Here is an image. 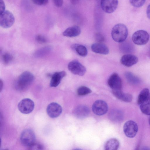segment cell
Wrapping results in <instances>:
<instances>
[{"mask_svg": "<svg viewBox=\"0 0 150 150\" xmlns=\"http://www.w3.org/2000/svg\"><path fill=\"white\" fill-rule=\"evenodd\" d=\"M71 3L73 5L77 4L79 1L80 0H70Z\"/></svg>", "mask_w": 150, "mask_h": 150, "instance_id": "cell-36", "label": "cell"}, {"mask_svg": "<svg viewBox=\"0 0 150 150\" xmlns=\"http://www.w3.org/2000/svg\"><path fill=\"white\" fill-rule=\"evenodd\" d=\"M146 14L147 17L150 19V4L147 6L146 10Z\"/></svg>", "mask_w": 150, "mask_h": 150, "instance_id": "cell-35", "label": "cell"}, {"mask_svg": "<svg viewBox=\"0 0 150 150\" xmlns=\"http://www.w3.org/2000/svg\"><path fill=\"white\" fill-rule=\"evenodd\" d=\"M34 103L31 99L26 98L21 100L18 103V108L21 113L27 114L31 112L34 108Z\"/></svg>", "mask_w": 150, "mask_h": 150, "instance_id": "cell-8", "label": "cell"}, {"mask_svg": "<svg viewBox=\"0 0 150 150\" xmlns=\"http://www.w3.org/2000/svg\"><path fill=\"white\" fill-rule=\"evenodd\" d=\"M142 149L143 150H150V149L148 148V147H147L146 146L143 147L142 148Z\"/></svg>", "mask_w": 150, "mask_h": 150, "instance_id": "cell-39", "label": "cell"}, {"mask_svg": "<svg viewBox=\"0 0 150 150\" xmlns=\"http://www.w3.org/2000/svg\"><path fill=\"white\" fill-rule=\"evenodd\" d=\"M89 113L88 108L83 105L77 106L74 110V116L79 119H83L87 117Z\"/></svg>", "mask_w": 150, "mask_h": 150, "instance_id": "cell-14", "label": "cell"}, {"mask_svg": "<svg viewBox=\"0 0 150 150\" xmlns=\"http://www.w3.org/2000/svg\"><path fill=\"white\" fill-rule=\"evenodd\" d=\"M5 4L3 0H0V14L3 13L5 11Z\"/></svg>", "mask_w": 150, "mask_h": 150, "instance_id": "cell-32", "label": "cell"}, {"mask_svg": "<svg viewBox=\"0 0 150 150\" xmlns=\"http://www.w3.org/2000/svg\"><path fill=\"white\" fill-rule=\"evenodd\" d=\"M35 39L38 43L41 44L45 43L47 41L45 38L40 35H37L35 37Z\"/></svg>", "mask_w": 150, "mask_h": 150, "instance_id": "cell-30", "label": "cell"}, {"mask_svg": "<svg viewBox=\"0 0 150 150\" xmlns=\"http://www.w3.org/2000/svg\"><path fill=\"white\" fill-rule=\"evenodd\" d=\"M62 108L58 103L52 102L50 104L47 108V112L48 115L52 118L58 117L61 114Z\"/></svg>", "mask_w": 150, "mask_h": 150, "instance_id": "cell-12", "label": "cell"}, {"mask_svg": "<svg viewBox=\"0 0 150 150\" xmlns=\"http://www.w3.org/2000/svg\"><path fill=\"white\" fill-rule=\"evenodd\" d=\"M49 0H43V5L46 4L48 2Z\"/></svg>", "mask_w": 150, "mask_h": 150, "instance_id": "cell-38", "label": "cell"}, {"mask_svg": "<svg viewBox=\"0 0 150 150\" xmlns=\"http://www.w3.org/2000/svg\"><path fill=\"white\" fill-rule=\"evenodd\" d=\"M66 75L64 71L57 72L54 73L51 76L50 86L52 87H56L60 83L62 79Z\"/></svg>", "mask_w": 150, "mask_h": 150, "instance_id": "cell-15", "label": "cell"}, {"mask_svg": "<svg viewBox=\"0 0 150 150\" xmlns=\"http://www.w3.org/2000/svg\"><path fill=\"white\" fill-rule=\"evenodd\" d=\"M149 125H150V117H149Z\"/></svg>", "mask_w": 150, "mask_h": 150, "instance_id": "cell-40", "label": "cell"}, {"mask_svg": "<svg viewBox=\"0 0 150 150\" xmlns=\"http://www.w3.org/2000/svg\"><path fill=\"white\" fill-rule=\"evenodd\" d=\"M35 133L31 129H26L22 132L20 136V141L24 146L29 147L35 143Z\"/></svg>", "mask_w": 150, "mask_h": 150, "instance_id": "cell-4", "label": "cell"}, {"mask_svg": "<svg viewBox=\"0 0 150 150\" xmlns=\"http://www.w3.org/2000/svg\"><path fill=\"white\" fill-rule=\"evenodd\" d=\"M113 95L118 99L125 102H130L132 99V96L130 94L125 93L122 90L112 91Z\"/></svg>", "mask_w": 150, "mask_h": 150, "instance_id": "cell-18", "label": "cell"}, {"mask_svg": "<svg viewBox=\"0 0 150 150\" xmlns=\"http://www.w3.org/2000/svg\"><path fill=\"white\" fill-rule=\"evenodd\" d=\"M150 99V93L149 90L147 88H143L139 94L137 99V103L140 105L145 101Z\"/></svg>", "mask_w": 150, "mask_h": 150, "instance_id": "cell-21", "label": "cell"}, {"mask_svg": "<svg viewBox=\"0 0 150 150\" xmlns=\"http://www.w3.org/2000/svg\"><path fill=\"white\" fill-rule=\"evenodd\" d=\"M119 146V141L116 139L112 138L106 142L104 149L106 150H116L118 149Z\"/></svg>", "mask_w": 150, "mask_h": 150, "instance_id": "cell-20", "label": "cell"}, {"mask_svg": "<svg viewBox=\"0 0 150 150\" xmlns=\"http://www.w3.org/2000/svg\"><path fill=\"white\" fill-rule=\"evenodd\" d=\"M146 0H129L131 5L135 7H140L144 4Z\"/></svg>", "mask_w": 150, "mask_h": 150, "instance_id": "cell-28", "label": "cell"}, {"mask_svg": "<svg viewBox=\"0 0 150 150\" xmlns=\"http://www.w3.org/2000/svg\"><path fill=\"white\" fill-rule=\"evenodd\" d=\"M91 92V90L85 86H81L77 89V93L78 95L84 96L88 94Z\"/></svg>", "mask_w": 150, "mask_h": 150, "instance_id": "cell-26", "label": "cell"}, {"mask_svg": "<svg viewBox=\"0 0 150 150\" xmlns=\"http://www.w3.org/2000/svg\"><path fill=\"white\" fill-rule=\"evenodd\" d=\"M118 0H101L102 9L106 13H110L114 12L117 8Z\"/></svg>", "mask_w": 150, "mask_h": 150, "instance_id": "cell-11", "label": "cell"}, {"mask_svg": "<svg viewBox=\"0 0 150 150\" xmlns=\"http://www.w3.org/2000/svg\"><path fill=\"white\" fill-rule=\"evenodd\" d=\"M91 48L93 52L97 53L107 54L109 52L108 47L105 44L100 42L93 44Z\"/></svg>", "mask_w": 150, "mask_h": 150, "instance_id": "cell-16", "label": "cell"}, {"mask_svg": "<svg viewBox=\"0 0 150 150\" xmlns=\"http://www.w3.org/2000/svg\"><path fill=\"white\" fill-rule=\"evenodd\" d=\"M14 21L13 15L9 11H5L0 14V25L2 27L5 28H9L13 25Z\"/></svg>", "mask_w": 150, "mask_h": 150, "instance_id": "cell-5", "label": "cell"}, {"mask_svg": "<svg viewBox=\"0 0 150 150\" xmlns=\"http://www.w3.org/2000/svg\"><path fill=\"white\" fill-rule=\"evenodd\" d=\"M125 76L127 81L132 84H137L140 82L139 78L131 72H126Z\"/></svg>", "mask_w": 150, "mask_h": 150, "instance_id": "cell-23", "label": "cell"}, {"mask_svg": "<svg viewBox=\"0 0 150 150\" xmlns=\"http://www.w3.org/2000/svg\"><path fill=\"white\" fill-rule=\"evenodd\" d=\"M95 39L98 42L101 43L104 40V37L100 33H97L95 35Z\"/></svg>", "mask_w": 150, "mask_h": 150, "instance_id": "cell-31", "label": "cell"}, {"mask_svg": "<svg viewBox=\"0 0 150 150\" xmlns=\"http://www.w3.org/2000/svg\"><path fill=\"white\" fill-rule=\"evenodd\" d=\"M123 131L126 136L129 138L134 137L138 131V126L134 121L130 120L125 123L123 126Z\"/></svg>", "mask_w": 150, "mask_h": 150, "instance_id": "cell-7", "label": "cell"}, {"mask_svg": "<svg viewBox=\"0 0 150 150\" xmlns=\"http://www.w3.org/2000/svg\"><path fill=\"white\" fill-rule=\"evenodd\" d=\"M121 63L127 67H130L136 64L138 61L137 57L135 55L127 54L123 55L120 60Z\"/></svg>", "mask_w": 150, "mask_h": 150, "instance_id": "cell-13", "label": "cell"}, {"mask_svg": "<svg viewBox=\"0 0 150 150\" xmlns=\"http://www.w3.org/2000/svg\"><path fill=\"white\" fill-rule=\"evenodd\" d=\"M51 47L46 46L37 50L35 53V57H42L48 54L51 51Z\"/></svg>", "mask_w": 150, "mask_h": 150, "instance_id": "cell-25", "label": "cell"}, {"mask_svg": "<svg viewBox=\"0 0 150 150\" xmlns=\"http://www.w3.org/2000/svg\"><path fill=\"white\" fill-rule=\"evenodd\" d=\"M35 4L38 5H43V0H32Z\"/></svg>", "mask_w": 150, "mask_h": 150, "instance_id": "cell-34", "label": "cell"}, {"mask_svg": "<svg viewBox=\"0 0 150 150\" xmlns=\"http://www.w3.org/2000/svg\"><path fill=\"white\" fill-rule=\"evenodd\" d=\"M111 36L115 42L121 43L124 42L127 38L128 30L125 25L122 23L115 25L112 28Z\"/></svg>", "mask_w": 150, "mask_h": 150, "instance_id": "cell-2", "label": "cell"}, {"mask_svg": "<svg viewBox=\"0 0 150 150\" xmlns=\"http://www.w3.org/2000/svg\"><path fill=\"white\" fill-rule=\"evenodd\" d=\"M149 35L146 31L138 30L134 32L132 36V40L135 44L143 45L146 44L149 39Z\"/></svg>", "mask_w": 150, "mask_h": 150, "instance_id": "cell-3", "label": "cell"}, {"mask_svg": "<svg viewBox=\"0 0 150 150\" xmlns=\"http://www.w3.org/2000/svg\"><path fill=\"white\" fill-rule=\"evenodd\" d=\"M108 83L112 91L121 90L122 81L120 77L116 73L112 74L109 78Z\"/></svg>", "mask_w": 150, "mask_h": 150, "instance_id": "cell-10", "label": "cell"}, {"mask_svg": "<svg viewBox=\"0 0 150 150\" xmlns=\"http://www.w3.org/2000/svg\"><path fill=\"white\" fill-rule=\"evenodd\" d=\"M0 91H1L3 87V81L1 79H0Z\"/></svg>", "mask_w": 150, "mask_h": 150, "instance_id": "cell-37", "label": "cell"}, {"mask_svg": "<svg viewBox=\"0 0 150 150\" xmlns=\"http://www.w3.org/2000/svg\"><path fill=\"white\" fill-rule=\"evenodd\" d=\"M109 117L111 121L118 122L122 120L123 116L122 112L120 110L117 109H113L110 112Z\"/></svg>", "mask_w": 150, "mask_h": 150, "instance_id": "cell-19", "label": "cell"}, {"mask_svg": "<svg viewBox=\"0 0 150 150\" xmlns=\"http://www.w3.org/2000/svg\"><path fill=\"white\" fill-rule=\"evenodd\" d=\"M29 148L30 150H42L43 149V146L40 144L35 142Z\"/></svg>", "mask_w": 150, "mask_h": 150, "instance_id": "cell-29", "label": "cell"}, {"mask_svg": "<svg viewBox=\"0 0 150 150\" xmlns=\"http://www.w3.org/2000/svg\"><path fill=\"white\" fill-rule=\"evenodd\" d=\"M108 106L107 103L103 100H98L93 103L92 110L97 115H102L105 114L108 111Z\"/></svg>", "mask_w": 150, "mask_h": 150, "instance_id": "cell-9", "label": "cell"}, {"mask_svg": "<svg viewBox=\"0 0 150 150\" xmlns=\"http://www.w3.org/2000/svg\"><path fill=\"white\" fill-rule=\"evenodd\" d=\"M68 68L73 74L80 76H83L86 72V67L76 60H73L69 63Z\"/></svg>", "mask_w": 150, "mask_h": 150, "instance_id": "cell-6", "label": "cell"}, {"mask_svg": "<svg viewBox=\"0 0 150 150\" xmlns=\"http://www.w3.org/2000/svg\"><path fill=\"white\" fill-rule=\"evenodd\" d=\"M34 78V76L31 72L27 71L23 72L15 81L14 86L18 91H25L33 83Z\"/></svg>", "mask_w": 150, "mask_h": 150, "instance_id": "cell-1", "label": "cell"}, {"mask_svg": "<svg viewBox=\"0 0 150 150\" xmlns=\"http://www.w3.org/2000/svg\"><path fill=\"white\" fill-rule=\"evenodd\" d=\"M140 105L142 112L144 114L150 115V99L145 101Z\"/></svg>", "mask_w": 150, "mask_h": 150, "instance_id": "cell-24", "label": "cell"}, {"mask_svg": "<svg viewBox=\"0 0 150 150\" xmlns=\"http://www.w3.org/2000/svg\"><path fill=\"white\" fill-rule=\"evenodd\" d=\"M72 48L79 54L82 57L86 56L88 53L87 50L84 46L75 44L71 46Z\"/></svg>", "mask_w": 150, "mask_h": 150, "instance_id": "cell-22", "label": "cell"}, {"mask_svg": "<svg viewBox=\"0 0 150 150\" xmlns=\"http://www.w3.org/2000/svg\"><path fill=\"white\" fill-rule=\"evenodd\" d=\"M55 5L58 7L62 6L63 3V0H53Z\"/></svg>", "mask_w": 150, "mask_h": 150, "instance_id": "cell-33", "label": "cell"}, {"mask_svg": "<svg viewBox=\"0 0 150 150\" xmlns=\"http://www.w3.org/2000/svg\"><path fill=\"white\" fill-rule=\"evenodd\" d=\"M81 33L80 28L77 25H74L68 28L63 33L65 36L72 37L78 36Z\"/></svg>", "mask_w": 150, "mask_h": 150, "instance_id": "cell-17", "label": "cell"}, {"mask_svg": "<svg viewBox=\"0 0 150 150\" xmlns=\"http://www.w3.org/2000/svg\"><path fill=\"white\" fill-rule=\"evenodd\" d=\"M2 60L5 64H8L11 62L13 58V56L9 53H5L2 56Z\"/></svg>", "mask_w": 150, "mask_h": 150, "instance_id": "cell-27", "label": "cell"}]
</instances>
